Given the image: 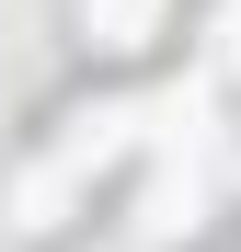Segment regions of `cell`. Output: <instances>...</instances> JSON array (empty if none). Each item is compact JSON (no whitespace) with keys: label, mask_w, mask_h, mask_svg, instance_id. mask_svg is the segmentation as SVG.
<instances>
[{"label":"cell","mask_w":241,"mask_h":252,"mask_svg":"<svg viewBox=\"0 0 241 252\" xmlns=\"http://www.w3.org/2000/svg\"><path fill=\"white\" fill-rule=\"evenodd\" d=\"M80 184L58 172V160H34V172H23V195H12V229H58V206H69Z\"/></svg>","instance_id":"obj_4"},{"label":"cell","mask_w":241,"mask_h":252,"mask_svg":"<svg viewBox=\"0 0 241 252\" xmlns=\"http://www.w3.org/2000/svg\"><path fill=\"white\" fill-rule=\"evenodd\" d=\"M149 23H161V0H80V34H92V46H149Z\"/></svg>","instance_id":"obj_3"},{"label":"cell","mask_w":241,"mask_h":252,"mask_svg":"<svg viewBox=\"0 0 241 252\" xmlns=\"http://www.w3.org/2000/svg\"><path fill=\"white\" fill-rule=\"evenodd\" d=\"M218 69H241V0L218 12Z\"/></svg>","instance_id":"obj_5"},{"label":"cell","mask_w":241,"mask_h":252,"mask_svg":"<svg viewBox=\"0 0 241 252\" xmlns=\"http://www.w3.org/2000/svg\"><path fill=\"white\" fill-rule=\"evenodd\" d=\"M195 218H207V172L184 160V172H161V184H149V206H138V241H184Z\"/></svg>","instance_id":"obj_2"},{"label":"cell","mask_w":241,"mask_h":252,"mask_svg":"<svg viewBox=\"0 0 241 252\" xmlns=\"http://www.w3.org/2000/svg\"><path fill=\"white\" fill-rule=\"evenodd\" d=\"M127 138H138V103H103V115H80L69 138H58V172H69V184H80V172H103Z\"/></svg>","instance_id":"obj_1"}]
</instances>
